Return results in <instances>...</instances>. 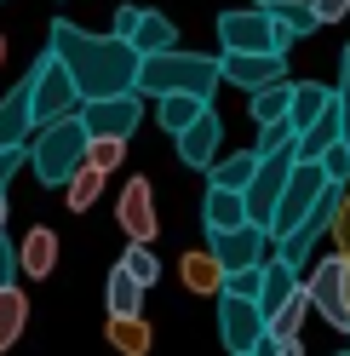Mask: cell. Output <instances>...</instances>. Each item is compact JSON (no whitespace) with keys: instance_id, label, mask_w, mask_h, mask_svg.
Listing matches in <instances>:
<instances>
[{"instance_id":"f35d334b","label":"cell","mask_w":350,"mask_h":356,"mask_svg":"<svg viewBox=\"0 0 350 356\" xmlns=\"http://www.w3.org/2000/svg\"><path fill=\"white\" fill-rule=\"evenodd\" d=\"M333 230H344V248H350V207H339V225Z\"/></svg>"},{"instance_id":"484cf974","label":"cell","mask_w":350,"mask_h":356,"mask_svg":"<svg viewBox=\"0 0 350 356\" xmlns=\"http://www.w3.org/2000/svg\"><path fill=\"white\" fill-rule=\"evenodd\" d=\"M178 270H184V287H190V293H218V287H224V264L212 259V248H207V253H184Z\"/></svg>"},{"instance_id":"7bdbcfd3","label":"cell","mask_w":350,"mask_h":356,"mask_svg":"<svg viewBox=\"0 0 350 356\" xmlns=\"http://www.w3.org/2000/svg\"><path fill=\"white\" fill-rule=\"evenodd\" d=\"M242 356H253V350H242Z\"/></svg>"},{"instance_id":"4fadbf2b","label":"cell","mask_w":350,"mask_h":356,"mask_svg":"<svg viewBox=\"0 0 350 356\" xmlns=\"http://www.w3.org/2000/svg\"><path fill=\"white\" fill-rule=\"evenodd\" d=\"M218 144H224V121H218V109L207 104L201 115H195V121L178 132V161L195 167V172H207V167L218 161Z\"/></svg>"},{"instance_id":"4316f807","label":"cell","mask_w":350,"mask_h":356,"mask_svg":"<svg viewBox=\"0 0 350 356\" xmlns=\"http://www.w3.org/2000/svg\"><path fill=\"white\" fill-rule=\"evenodd\" d=\"M333 104V92H327V86H316V81H293V132H304V127H316V115L322 109Z\"/></svg>"},{"instance_id":"8992f818","label":"cell","mask_w":350,"mask_h":356,"mask_svg":"<svg viewBox=\"0 0 350 356\" xmlns=\"http://www.w3.org/2000/svg\"><path fill=\"white\" fill-rule=\"evenodd\" d=\"M333 184V178L322 172V161H304L299 155V167H293V178H288V190H281V202H276V218H270V241H281L304 213H310L316 202H322V190Z\"/></svg>"},{"instance_id":"5b68a950","label":"cell","mask_w":350,"mask_h":356,"mask_svg":"<svg viewBox=\"0 0 350 356\" xmlns=\"http://www.w3.org/2000/svg\"><path fill=\"white\" fill-rule=\"evenodd\" d=\"M218 40H224V52H288L293 47V40L276 29V17L265 6L224 12V17H218Z\"/></svg>"},{"instance_id":"277c9868","label":"cell","mask_w":350,"mask_h":356,"mask_svg":"<svg viewBox=\"0 0 350 356\" xmlns=\"http://www.w3.org/2000/svg\"><path fill=\"white\" fill-rule=\"evenodd\" d=\"M24 81H29V104H35V127L63 121V115H75V109H81V86H75L69 63H63L52 47L29 63V75H24Z\"/></svg>"},{"instance_id":"1f68e13d","label":"cell","mask_w":350,"mask_h":356,"mask_svg":"<svg viewBox=\"0 0 350 356\" xmlns=\"http://www.w3.org/2000/svg\"><path fill=\"white\" fill-rule=\"evenodd\" d=\"M322 172L333 178V184H350V138H339V144L322 149Z\"/></svg>"},{"instance_id":"7c38bea8","label":"cell","mask_w":350,"mask_h":356,"mask_svg":"<svg viewBox=\"0 0 350 356\" xmlns=\"http://www.w3.org/2000/svg\"><path fill=\"white\" fill-rule=\"evenodd\" d=\"M109 29H115V35H126V40H133V47H138L144 58H149V52H167V47H178V29H172V17H167V12L121 6Z\"/></svg>"},{"instance_id":"e575fe53","label":"cell","mask_w":350,"mask_h":356,"mask_svg":"<svg viewBox=\"0 0 350 356\" xmlns=\"http://www.w3.org/2000/svg\"><path fill=\"white\" fill-rule=\"evenodd\" d=\"M17 167H29V144H12V149H0V190L17 178Z\"/></svg>"},{"instance_id":"cb8c5ba5","label":"cell","mask_w":350,"mask_h":356,"mask_svg":"<svg viewBox=\"0 0 350 356\" xmlns=\"http://www.w3.org/2000/svg\"><path fill=\"white\" fill-rule=\"evenodd\" d=\"M258 172V149H242V155H218L207 167V184H224V190H247V178Z\"/></svg>"},{"instance_id":"8d00e7d4","label":"cell","mask_w":350,"mask_h":356,"mask_svg":"<svg viewBox=\"0 0 350 356\" xmlns=\"http://www.w3.org/2000/svg\"><path fill=\"white\" fill-rule=\"evenodd\" d=\"M6 282H17V248H12V236L0 230V287Z\"/></svg>"},{"instance_id":"9a60e30c","label":"cell","mask_w":350,"mask_h":356,"mask_svg":"<svg viewBox=\"0 0 350 356\" xmlns=\"http://www.w3.org/2000/svg\"><path fill=\"white\" fill-rule=\"evenodd\" d=\"M35 132V104H29V81H17L12 92H0V149L29 144Z\"/></svg>"},{"instance_id":"7a4b0ae2","label":"cell","mask_w":350,"mask_h":356,"mask_svg":"<svg viewBox=\"0 0 350 356\" xmlns=\"http://www.w3.org/2000/svg\"><path fill=\"white\" fill-rule=\"evenodd\" d=\"M86 161H92V132L81 127V109L29 132V172H35L47 190H63Z\"/></svg>"},{"instance_id":"603a6c76","label":"cell","mask_w":350,"mask_h":356,"mask_svg":"<svg viewBox=\"0 0 350 356\" xmlns=\"http://www.w3.org/2000/svg\"><path fill=\"white\" fill-rule=\"evenodd\" d=\"M207 104H212V98H195V92H167V98H156V121L172 132V138H178V132H184L195 115H201Z\"/></svg>"},{"instance_id":"52a82bcc","label":"cell","mask_w":350,"mask_h":356,"mask_svg":"<svg viewBox=\"0 0 350 356\" xmlns=\"http://www.w3.org/2000/svg\"><path fill=\"white\" fill-rule=\"evenodd\" d=\"M138 121H144V92H109L81 104V127L92 138H133Z\"/></svg>"},{"instance_id":"74e56055","label":"cell","mask_w":350,"mask_h":356,"mask_svg":"<svg viewBox=\"0 0 350 356\" xmlns=\"http://www.w3.org/2000/svg\"><path fill=\"white\" fill-rule=\"evenodd\" d=\"M310 6H316V17H322V24H339V17L350 12V0H310Z\"/></svg>"},{"instance_id":"ab89813d","label":"cell","mask_w":350,"mask_h":356,"mask_svg":"<svg viewBox=\"0 0 350 356\" xmlns=\"http://www.w3.org/2000/svg\"><path fill=\"white\" fill-rule=\"evenodd\" d=\"M281 356H304V350H299V339H288V345H281Z\"/></svg>"},{"instance_id":"f1b7e54d","label":"cell","mask_w":350,"mask_h":356,"mask_svg":"<svg viewBox=\"0 0 350 356\" xmlns=\"http://www.w3.org/2000/svg\"><path fill=\"white\" fill-rule=\"evenodd\" d=\"M310 310H316V305H310V287H299V293L270 316V333H276V339H299V322L310 316Z\"/></svg>"},{"instance_id":"5bb4252c","label":"cell","mask_w":350,"mask_h":356,"mask_svg":"<svg viewBox=\"0 0 350 356\" xmlns=\"http://www.w3.org/2000/svg\"><path fill=\"white\" fill-rule=\"evenodd\" d=\"M218 63H224V81H230V86L253 92V86L281 81V70H288V52H218Z\"/></svg>"},{"instance_id":"ba28073f","label":"cell","mask_w":350,"mask_h":356,"mask_svg":"<svg viewBox=\"0 0 350 356\" xmlns=\"http://www.w3.org/2000/svg\"><path fill=\"white\" fill-rule=\"evenodd\" d=\"M310 305H316V316H327L333 327H350V253H333V259H322L316 270H310Z\"/></svg>"},{"instance_id":"d4e9b609","label":"cell","mask_w":350,"mask_h":356,"mask_svg":"<svg viewBox=\"0 0 350 356\" xmlns=\"http://www.w3.org/2000/svg\"><path fill=\"white\" fill-rule=\"evenodd\" d=\"M103 184H109V172L86 161V167L69 178V184H63V202H69V213H92V202L103 195Z\"/></svg>"},{"instance_id":"ffe728a7","label":"cell","mask_w":350,"mask_h":356,"mask_svg":"<svg viewBox=\"0 0 350 356\" xmlns=\"http://www.w3.org/2000/svg\"><path fill=\"white\" fill-rule=\"evenodd\" d=\"M339 138H344V115H339V92H333V104L316 115V127L299 132V155H304V161H322V149L339 144Z\"/></svg>"},{"instance_id":"d6a6232c","label":"cell","mask_w":350,"mask_h":356,"mask_svg":"<svg viewBox=\"0 0 350 356\" xmlns=\"http://www.w3.org/2000/svg\"><path fill=\"white\" fill-rule=\"evenodd\" d=\"M258 287H265V264H247V270H230L218 293H247V299H258Z\"/></svg>"},{"instance_id":"3957f363","label":"cell","mask_w":350,"mask_h":356,"mask_svg":"<svg viewBox=\"0 0 350 356\" xmlns=\"http://www.w3.org/2000/svg\"><path fill=\"white\" fill-rule=\"evenodd\" d=\"M224 86V63L207 58V52H149L138 63V92L144 98H167V92H195V98H212Z\"/></svg>"},{"instance_id":"b9f144b4","label":"cell","mask_w":350,"mask_h":356,"mask_svg":"<svg viewBox=\"0 0 350 356\" xmlns=\"http://www.w3.org/2000/svg\"><path fill=\"white\" fill-rule=\"evenodd\" d=\"M0 52H6V40H0Z\"/></svg>"},{"instance_id":"2e32d148","label":"cell","mask_w":350,"mask_h":356,"mask_svg":"<svg viewBox=\"0 0 350 356\" xmlns=\"http://www.w3.org/2000/svg\"><path fill=\"white\" fill-rule=\"evenodd\" d=\"M17 270L35 276V282H47V276L58 270V230H52V225L24 230V241H17Z\"/></svg>"},{"instance_id":"4dcf8cb0","label":"cell","mask_w":350,"mask_h":356,"mask_svg":"<svg viewBox=\"0 0 350 356\" xmlns=\"http://www.w3.org/2000/svg\"><path fill=\"white\" fill-rule=\"evenodd\" d=\"M288 144H299V132H293V115H281V121H270V127H258V155H270V149H288Z\"/></svg>"},{"instance_id":"d6986e66","label":"cell","mask_w":350,"mask_h":356,"mask_svg":"<svg viewBox=\"0 0 350 356\" xmlns=\"http://www.w3.org/2000/svg\"><path fill=\"white\" fill-rule=\"evenodd\" d=\"M258 6L276 17V29L288 35V40H304V35H316V29H322V17H316L310 0H258Z\"/></svg>"},{"instance_id":"f546056e","label":"cell","mask_w":350,"mask_h":356,"mask_svg":"<svg viewBox=\"0 0 350 356\" xmlns=\"http://www.w3.org/2000/svg\"><path fill=\"white\" fill-rule=\"evenodd\" d=\"M121 264H126V270H133L144 287H156V276H161V264H156V241H126Z\"/></svg>"},{"instance_id":"60d3db41","label":"cell","mask_w":350,"mask_h":356,"mask_svg":"<svg viewBox=\"0 0 350 356\" xmlns=\"http://www.w3.org/2000/svg\"><path fill=\"white\" fill-rule=\"evenodd\" d=\"M0 230H6V190H0Z\"/></svg>"},{"instance_id":"8fae6325","label":"cell","mask_w":350,"mask_h":356,"mask_svg":"<svg viewBox=\"0 0 350 356\" xmlns=\"http://www.w3.org/2000/svg\"><path fill=\"white\" fill-rule=\"evenodd\" d=\"M115 225L126 230V241H156V184L149 178H126L115 195Z\"/></svg>"},{"instance_id":"83f0119b","label":"cell","mask_w":350,"mask_h":356,"mask_svg":"<svg viewBox=\"0 0 350 356\" xmlns=\"http://www.w3.org/2000/svg\"><path fill=\"white\" fill-rule=\"evenodd\" d=\"M24 322H29V299L17 293V282H6V287H0V350H12V345H17Z\"/></svg>"},{"instance_id":"9c48e42d","label":"cell","mask_w":350,"mask_h":356,"mask_svg":"<svg viewBox=\"0 0 350 356\" xmlns=\"http://www.w3.org/2000/svg\"><path fill=\"white\" fill-rule=\"evenodd\" d=\"M265 327H270V316L258 310V299H247V293H218V339H224L230 356L253 350Z\"/></svg>"},{"instance_id":"ac0fdd59","label":"cell","mask_w":350,"mask_h":356,"mask_svg":"<svg viewBox=\"0 0 350 356\" xmlns=\"http://www.w3.org/2000/svg\"><path fill=\"white\" fill-rule=\"evenodd\" d=\"M103 333H109V350H115V356H149V345H156L144 310H133V316H109Z\"/></svg>"},{"instance_id":"e0dca14e","label":"cell","mask_w":350,"mask_h":356,"mask_svg":"<svg viewBox=\"0 0 350 356\" xmlns=\"http://www.w3.org/2000/svg\"><path fill=\"white\" fill-rule=\"evenodd\" d=\"M201 225H207V230H235V225H247V190H224V184H207V207H201Z\"/></svg>"},{"instance_id":"6da1fadb","label":"cell","mask_w":350,"mask_h":356,"mask_svg":"<svg viewBox=\"0 0 350 356\" xmlns=\"http://www.w3.org/2000/svg\"><path fill=\"white\" fill-rule=\"evenodd\" d=\"M52 52L69 63V75L81 86V104L86 98H109V92H138V63L144 52L133 47L126 35H86L69 17H52Z\"/></svg>"},{"instance_id":"44dd1931","label":"cell","mask_w":350,"mask_h":356,"mask_svg":"<svg viewBox=\"0 0 350 356\" xmlns=\"http://www.w3.org/2000/svg\"><path fill=\"white\" fill-rule=\"evenodd\" d=\"M144 293L149 287L126 270V264H115L109 270V282H103V305H109V316H133V310H144Z\"/></svg>"},{"instance_id":"7402d4cb","label":"cell","mask_w":350,"mask_h":356,"mask_svg":"<svg viewBox=\"0 0 350 356\" xmlns=\"http://www.w3.org/2000/svg\"><path fill=\"white\" fill-rule=\"evenodd\" d=\"M247 109H253V121H258V127L281 121V115L293 109V81L281 75V81H270V86H253V92H247Z\"/></svg>"},{"instance_id":"30bf717a","label":"cell","mask_w":350,"mask_h":356,"mask_svg":"<svg viewBox=\"0 0 350 356\" xmlns=\"http://www.w3.org/2000/svg\"><path fill=\"white\" fill-rule=\"evenodd\" d=\"M265 241H270V230L265 225H235V230H207V248H212V259L224 264V276L230 270H247V264H265Z\"/></svg>"},{"instance_id":"d590c367","label":"cell","mask_w":350,"mask_h":356,"mask_svg":"<svg viewBox=\"0 0 350 356\" xmlns=\"http://www.w3.org/2000/svg\"><path fill=\"white\" fill-rule=\"evenodd\" d=\"M339 115H344V138H350V47L339 58Z\"/></svg>"},{"instance_id":"836d02e7","label":"cell","mask_w":350,"mask_h":356,"mask_svg":"<svg viewBox=\"0 0 350 356\" xmlns=\"http://www.w3.org/2000/svg\"><path fill=\"white\" fill-rule=\"evenodd\" d=\"M121 155H126V138H92V167L115 172V167H121Z\"/></svg>"},{"instance_id":"ee69618b","label":"cell","mask_w":350,"mask_h":356,"mask_svg":"<svg viewBox=\"0 0 350 356\" xmlns=\"http://www.w3.org/2000/svg\"><path fill=\"white\" fill-rule=\"evenodd\" d=\"M339 356H350V350H339Z\"/></svg>"},{"instance_id":"f6af8a7d","label":"cell","mask_w":350,"mask_h":356,"mask_svg":"<svg viewBox=\"0 0 350 356\" xmlns=\"http://www.w3.org/2000/svg\"><path fill=\"white\" fill-rule=\"evenodd\" d=\"M344 333H350V327H344Z\"/></svg>"}]
</instances>
